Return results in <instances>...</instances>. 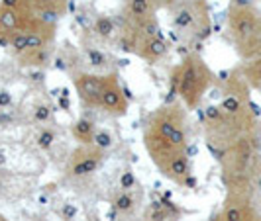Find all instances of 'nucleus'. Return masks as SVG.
<instances>
[{"mask_svg": "<svg viewBox=\"0 0 261 221\" xmlns=\"http://www.w3.org/2000/svg\"><path fill=\"white\" fill-rule=\"evenodd\" d=\"M171 143L175 145V147H183L185 145V133L183 130H179V128H175V130L171 131V135L167 137Z\"/></svg>", "mask_w": 261, "mask_h": 221, "instance_id": "nucleus-20", "label": "nucleus"}, {"mask_svg": "<svg viewBox=\"0 0 261 221\" xmlns=\"http://www.w3.org/2000/svg\"><path fill=\"white\" fill-rule=\"evenodd\" d=\"M206 117H208V119H218V117H220V110H218L216 106H210L208 110H206Z\"/></svg>", "mask_w": 261, "mask_h": 221, "instance_id": "nucleus-29", "label": "nucleus"}, {"mask_svg": "<svg viewBox=\"0 0 261 221\" xmlns=\"http://www.w3.org/2000/svg\"><path fill=\"white\" fill-rule=\"evenodd\" d=\"M53 141H55V133H53L51 130H43L38 135V145H39V149H43V151L51 149Z\"/></svg>", "mask_w": 261, "mask_h": 221, "instance_id": "nucleus-13", "label": "nucleus"}, {"mask_svg": "<svg viewBox=\"0 0 261 221\" xmlns=\"http://www.w3.org/2000/svg\"><path fill=\"white\" fill-rule=\"evenodd\" d=\"M87 57L91 61L92 67H105L106 65V55L100 53L98 49H87Z\"/></svg>", "mask_w": 261, "mask_h": 221, "instance_id": "nucleus-15", "label": "nucleus"}, {"mask_svg": "<svg viewBox=\"0 0 261 221\" xmlns=\"http://www.w3.org/2000/svg\"><path fill=\"white\" fill-rule=\"evenodd\" d=\"M43 47V39L39 34H28V49L32 51H39Z\"/></svg>", "mask_w": 261, "mask_h": 221, "instance_id": "nucleus-19", "label": "nucleus"}, {"mask_svg": "<svg viewBox=\"0 0 261 221\" xmlns=\"http://www.w3.org/2000/svg\"><path fill=\"white\" fill-rule=\"evenodd\" d=\"M61 213H63V217H65V219H73V217L77 215V208H75V206H71V204H65L63 209H61Z\"/></svg>", "mask_w": 261, "mask_h": 221, "instance_id": "nucleus-26", "label": "nucleus"}, {"mask_svg": "<svg viewBox=\"0 0 261 221\" xmlns=\"http://www.w3.org/2000/svg\"><path fill=\"white\" fill-rule=\"evenodd\" d=\"M187 153H189V155H195V153H196V147H195V145H191V147L187 149Z\"/></svg>", "mask_w": 261, "mask_h": 221, "instance_id": "nucleus-39", "label": "nucleus"}, {"mask_svg": "<svg viewBox=\"0 0 261 221\" xmlns=\"http://www.w3.org/2000/svg\"><path fill=\"white\" fill-rule=\"evenodd\" d=\"M98 156H87V159H83V161H79L73 165V169L71 172L75 174V176H87V174H92L94 170L98 169Z\"/></svg>", "mask_w": 261, "mask_h": 221, "instance_id": "nucleus-3", "label": "nucleus"}, {"mask_svg": "<svg viewBox=\"0 0 261 221\" xmlns=\"http://www.w3.org/2000/svg\"><path fill=\"white\" fill-rule=\"evenodd\" d=\"M130 12L134 16H145L149 12V0H130Z\"/></svg>", "mask_w": 261, "mask_h": 221, "instance_id": "nucleus-14", "label": "nucleus"}, {"mask_svg": "<svg viewBox=\"0 0 261 221\" xmlns=\"http://www.w3.org/2000/svg\"><path fill=\"white\" fill-rule=\"evenodd\" d=\"M185 186H187V188H196L195 176H189V174H187V178H185Z\"/></svg>", "mask_w": 261, "mask_h": 221, "instance_id": "nucleus-34", "label": "nucleus"}, {"mask_svg": "<svg viewBox=\"0 0 261 221\" xmlns=\"http://www.w3.org/2000/svg\"><path fill=\"white\" fill-rule=\"evenodd\" d=\"M59 108H61L63 112H69V110H71V102H69L67 96H59Z\"/></svg>", "mask_w": 261, "mask_h": 221, "instance_id": "nucleus-30", "label": "nucleus"}, {"mask_svg": "<svg viewBox=\"0 0 261 221\" xmlns=\"http://www.w3.org/2000/svg\"><path fill=\"white\" fill-rule=\"evenodd\" d=\"M238 219H242V211H240V208L226 209V221H238Z\"/></svg>", "mask_w": 261, "mask_h": 221, "instance_id": "nucleus-24", "label": "nucleus"}, {"mask_svg": "<svg viewBox=\"0 0 261 221\" xmlns=\"http://www.w3.org/2000/svg\"><path fill=\"white\" fill-rule=\"evenodd\" d=\"M55 67H57V69H59V71H67L65 61H63V59H61V57H57V59H55Z\"/></svg>", "mask_w": 261, "mask_h": 221, "instance_id": "nucleus-35", "label": "nucleus"}, {"mask_svg": "<svg viewBox=\"0 0 261 221\" xmlns=\"http://www.w3.org/2000/svg\"><path fill=\"white\" fill-rule=\"evenodd\" d=\"M116 211H118V209L114 208V206H112V209H110V213L106 215V217H108V221H116Z\"/></svg>", "mask_w": 261, "mask_h": 221, "instance_id": "nucleus-36", "label": "nucleus"}, {"mask_svg": "<svg viewBox=\"0 0 261 221\" xmlns=\"http://www.w3.org/2000/svg\"><path fill=\"white\" fill-rule=\"evenodd\" d=\"M222 110L230 112V114H234V112H238V110H240V100H238V98H234V96H228V98L222 102Z\"/></svg>", "mask_w": 261, "mask_h": 221, "instance_id": "nucleus-21", "label": "nucleus"}, {"mask_svg": "<svg viewBox=\"0 0 261 221\" xmlns=\"http://www.w3.org/2000/svg\"><path fill=\"white\" fill-rule=\"evenodd\" d=\"M96 34L100 36V38H110L112 36V31H114V24H112V20L110 18H106V16H100L98 20H96Z\"/></svg>", "mask_w": 261, "mask_h": 221, "instance_id": "nucleus-8", "label": "nucleus"}, {"mask_svg": "<svg viewBox=\"0 0 261 221\" xmlns=\"http://www.w3.org/2000/svg\"><path fill=\"white\" fill-rule=\"evenodd\" d=\"M196 80H198V73H196L195 67L193 65L185 67L183 78H181V94H183V98H189L195 92Z\"/></svg>", "mask_w": 261, "mask_h": 221, "instance_id": "nucleus-2", "label": "nucleus"}, {"mask_svg": "<svg viewBox=\"0 0 261 221\" xmlns=\"http://www.w3.org/2000/svg\"><path fill=\"white\" fill-rule=\"evenodd\" d=\"M12 104V96H10V92H0V108H4V106H10Z\"/></svg>", "mask_w": 261, "mask_h": 221, "instance_id": "nucleus-28", "label": "nucleus"}, {"mask_svg": "<svg viewBox=\"0 0 261 221\" xmlns=\"http://www.w3.org/2000/svg\"><path fill=\"white\" fill-rule=\"evenodd\" d=\"M32 78H34L36 82H41V80H43V73H32Z\"/></svg>", "mask_w": 261, "mask_h": 221, "instance_id": "nucleus-37", "label": "nucleus"}, {"mask_svg": "<svg viewBox=\"0 0 261 221\" xmlns=\"http://www.w3.org/2000/svg\"><path fill=\"white\" fill-rule=\"evenodd\" d=\"M10 45L14 47V51L18 53H24L28 51V34H14L10 38Z\"/></svg>", "mask_w": 261, "mask_h": 221, "instance_id": "nucleus-11", "label": "nucleus"}, {"mask_svg": "<svg viewBox=\"0 0 261 221\" xmlns=\"http://www.w3.org/2000/svg\"><path fill=\"white\" fill-rule=\"evenodd\" d=\"M175 24L179 27H189L191 24H193V12L191 10H181V12L175 16Z\"/></svg>", "mask_w": 261, "mask_h": 221, "instance_id": "nucleus-16", "label": "nucleus"}, {"mask_svg": "<svg viewBox=\"0 0 261 221\" xmlns=\"http://www.w3.org/2000/svg\"><path fill=\"white\" fill-rule=\"evenodd\" d=\"M151 221H165L167 219V209H151Z\"/></svg>", "mask_w": 261, "mask_h": 221, "instance_id": "nucleus-25", "label": "nucleus"}, {"mask_svg": "<svg viewBox=\"0 0 261 221\" xmlns=\"http://www.w3.org/2000/svg\"><path fill=\"white\" fill-rule=\"evenodd\" d=\"M41 20L45 24H55L57 22V14L53 12V10H45V12H41Z\"/></svg>", "mask_w": 261, "mask_h": 221, "instance_id": "nucleus-27", "label": "nucleus"}, {"mask_svg": "<svg viewBox=\"0 0 261 221\" xmlns=\"http://www.w3.org/2000/svg\"><path fill=\"white\" fill-rule=\"evenodd\" d=\"M120 102H122V96H120V92L116 88H105L102 94H100V104L105 106V108H108V110L118 108Z\"/></svg>", "mask_w": 261, "mask_h": 221, "instance_id": "nucleus-6", "label": "nucleus"}, {"mask_svg": "<svg viewBox=\"0 0 261 221\" xmlns=\"http://www.w3.org/2000/svg\"><path fill=\"white\" fill-rule=\"evenodd\" d=\"M73 135L81 141H89L94 135V123L91 119H79L73 123Z\"/></svg>", "mask_w": 261, "mask_h": 221, "instance_id": "nucleus-4", "label": "nucleus"}, {"mask_svg": "<svg viewBox=\"0 0 261 221\" xmlns=\"http://www.w3.org/2000/svg\"><path fill=\"white\" fill-rule=\"evenodd\" d=\"M20 6V0H2V8H12L16 10Z\"/></svg>", "mask_w": 261, "mask_h": 221, "instance_id": "nucleus-32", "label": "nucleus"}, {"mask_svg": "<svg viewBox=\"0 0 261 221\" xmlns=\"http://www.w3.org/2000/svg\"><path fill=\"white\" fill-rule=\"evenodd\" d=\"M120 186H122V190H132V188L136 186V176H134V172H130V170L122 172V176H120Z\"/></svg>", "mask_w": 261, "mask_h": 221, "instance_id": "nucleus-18", "label": "nucleus"}, {"mask_svg": "<svg viewBox=\"0 0 261 221\" xmlns=\"http://www.w3.org/2000/svg\"><path fill=\"white\" fill-rule=\"evenodd\" d=\"M39 204H47V196H41L39 198Z\"/></svg>", "mask_w": 261, "mask_h": 221, "instance_id": "nucleus-41", "label": "nucleus"}, {"mask_svg": "<svg viewBox=\"0 0 261 221\" xmlns=\"http://www.w3.org/2000/svg\"><path fill=\"white\" fill-rule=\"evenodd\" d=\"M79 86H81V90L85 96H89V98H94V100H98L100 102V94H102V82H100V78L98 77H89V75H83V77L79 78Z\"/></svg>", "mask_w": 261, "mask_h": 221, "instance_id": "nucleus-1", "label": "nucleus"}, {"mask_svg": "<svg viewBox=\"0 0 261 221\" xmlns=\"http://www.w3.org/2000/svg\"><path fill=\"white\" fill-rule=\"evenodd\" d=\"M16 26H18V14H16V10H12V8H2L0 10V27L6 29V31H10Z\"/></svg>", "mask_w": 261, "mask_h": 221, "instance_id": "nucleus-7", "label": "nucleus"}, {"mask_svg": "<svg viewBox=\"0 0 261 221\" xmlns=\"http://www.w3.org/2000/svg\"><path fill=\"white\" fill-rule=\"evenodd\" d=\"M232 6H236V8H249L251 6V0H232Z\"/></svg>", "mask_w": 261, "mask_h": 221, "instance_id": "nucleus-31", "label": "nucleus"}, {"mask_svg": "<svg viewBox=\"0 0 261 221\" xmlns=\"http://www.w3.org/2000/svg\"><path fill=\"white\" fill-rule=\"evenodd\" d=\"M169 176H173V178H183V176H187L189 174V163H187V159L185 156H173L169 163V172H167Z\"/></svg>", "mask_w": 261, "mask_h": 221, "instance_id": "nucleus-5", "label": "nucleus"}, {"mask_svg": "<svg viewBox=\"0 0 261 221\" xmlns=\"http://www.w3.org/2000/svg\"><path fill=\"white\" fill-rule=\"evenodd\" d=\"M124 92H126V96H128V100H132V98H134V96H132V92L128 90V88H124Z\"/></svg>", "mask_w": 261, "mask_h": 221, "instance_id": "nucleus-42", "label": "nucleus"}, {"mask_svg": "<svg viewBox=\"0 0 261 221\" xmlns=\"http://www.w3.org/2000/svg\"><path fill=\"white\" fill-rule=\"evenodd\" d=\"M0 45H2V47H8V45H10V41L4 38V36H0Z\"/></svg>", "mask_w": 261, "mask_h": 221, "instance_id": "nucleus-38", "label": "nucleus"}, {"mask_svg": "<svg viewBox=\"0 0 261 221\" xmlns=\"http://www.w3.org/2000/svg\"><path fill=\"white\" fill-rule=\"evenodd\" d=\"M175 128H177V125H173L171 121H161V123H159V133H161V137L167 139L171 135V131L175 130Z\"/></svg>", "mask_w": 261, "mask_h": 221, "instance_id": "nucleus-23", "label": "nucleus"}, {"mask_svg": "<svg viewBox=\"0 0 261 221\" xmlns=\"http://www.w3.org/2000/svg\"><path fill=\"white\" fill-rule=\"evenodd\" d=\"M236 29H238L242 36H248L249 31H253V20H251V18H240L238 24H236Z\"/></svg>", "mask_w": 261, "mask_h": 221, "instance_id": "nucleus-17", "label": "nucleus"}, {"mask_svg": "<svg viewBox=\"0 0 261 221\" xmlns=\"http://www.w3.org/2000/svg\"><path fill=\"white\" fill-rule=\"evenodd\" d=\"M6 163V155H4V151H0V167Z\"/></svg>", "mask_w": 261, "mask_h": 221, "instance_id": "nucleus-40", "label": "nucleus"}, {"mask_svg": "<svg viewBox=\"0 0 261 221\" xmlns=\"http://www.w3.org/2000/svg\"><path fill=\"white\" fill-rule=\"evenodd\" d=\"M49 116H51V110H49L47 106H38L36 112H34V117H36L38 121H41V123H45V121L49 119Z\"/></svg>", "mask_w": 261, "mask_h": 221, "instance_id": "nucleus-22", "label": "nucleus"}, {"mask_svg": "<svg viewBox=\"0 0 261 221\" xmlns=\"http://www.w3.org/2000/svg\"><path fill=\"white\" fill-rule=\"evenodd\" d=\"M114 208L118 211H130L134 208V198H132L128 192H122V194L116 196V200H114Z\"/></svg>", "mask_w": 261, "mask_h": 221, "instance_id": "nucleus-9", "label": "nucleus"}, {"mask_svg": "<svg viewBox=\"0 0 261 221\" xmlns=\"http://www.w3.org/2000/svg\"><path fill=\"white\" fill-rule=\"evenodd\" d=\"M238 221H244V219H238Z\"/></svg>", "mask_w": 261, "mask_h": 221, "instance_id": "nucleus-43", "label": "nucleus"}, {"mask_svg": "<svg viewBox=\"0 0 261 221\" xmlns=\"http://www.w3.org/2000/svg\"><path fill=\"white\" fill-rule=\"evenodd\" d=\"M145 29H147V36H149V38H155L157 31H159V29H157V24H149Z\"/></svg>", "mask_w": 261, "mask_h": 221, "instance_id": "nucleus-33", "label": "nucleus"}, {"mask_svg": "<svg viewBox=\"0 0 261 221\" xmlns=\"http://www.w3.org/2000/svg\"><path fill=\"white\" fill-rule=\"evenodd\" d=\"M92 143H94V147H98V149H108L112 145V137L106 131H96L92 135Z\"/></svg>", "mask_w": 261, "mask_h": 221, "instance_id": "nucleus-12", "label": "nucleus"}, {"mask_svg": "<svg viewBox=\"0 0 261 221\" xmlns=\"http://www.w3.org/2000/svg\"><path fill=\"white\" fill-rule=\"evenodd\" d=\"M147 51H149V55L151 57H161V55H165V51H167V45L161 41L159 38H151L149 41H147Z\"/></svg>", "mask_w": 261, "mask_h": 221, "instance_id": "nucleus-10", "label": "nucleus"}]
</instances>
